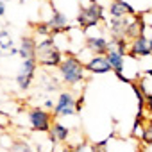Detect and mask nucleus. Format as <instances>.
I'll return each instance as SVG.
<instances>
[{
  "mask_svg": "<svg viewBox=\"0 0 152 152\" xmlns=\"http://www.w3.org/2000/svg\"><path fill=\"white\" fill-rule=\"evenodd\" d=\"M79 2H84V0H79Z\"/></svg>",
  "mask_w": 152,
  "mask_h": 152,
  "instance_id": "bb28decb",
  "label": "nucleus"
},
{
  "mask_svg": "<svg viewBox=\"0 0 152 152\" xmlns=\"http://www.w3.org/2000/svg\"><path fill=\"white\" fill-rule=\"evenodd\" d=\"M107 13H109V18H118V20L136 15L134 7L129 2H125V0H111V4L107 7Z\"/></svg>",
  "mask_w": 152,
  "mask_h": 152,
  "instance_id": "0eeeda50",
  "label": "nucleus"
},
{
  "mask_svg": "<svg viewBox=\"0 0 152 152\" xmlns=\"http://www.w3.org/2000/svg\"><path fill=\"white\" fill-rule=\"evenodd\" d=\"M111 138H113V134H109L106 140H102V141H97V143H91V152H109L107 150V143L111 141Z\"/></svg>",
  "mask_w": 152,
  "mask_h": 152,
  "instance_id": "a211bd4d",
  "label": "nucleus"
},
{
  "mask_svg": "<svg viewBox=\"0 0 152 152\" xmlns=\"http://www.w3.org/2000/svg\"><path fill=\"white\" fill-rule=\"evenodd\" d=\"M64 56H63V50L57 47L56 39L50 36V38H45L38 43V50H36V61L41 64V66H47V68H54L63 63Z\"/></svg>",
  "mask_w": 152,
  "mask_h": 152,
  "instance_id": "f03ea898",
  "label": "nucleus"
},
{
  "mask_svg": "<svg viewBox=\"0 0 152 152\" xmlns=\"http://www.w3.org/2000/svg\"><path fill=\"white\" fill-rule=\"evenodd\" d=\"M83 106H84V97H81V99H79L77 102H75V111H77V113H81Z\"/></svg>",
  "mask_w": 152,
  "mask_h": 152,
  "instance_id": "412c9836",
  "label": "nucleus"
},
{
  "mask_svg": "<svg viewBox=\"0 0 152 152\" xmlns=\"http://www.w3.org/2000/svg\"><path fill=\"white\" fill-rule=\"evenodd\" d=\"M48 136H50L52 141L63 143V141H66V140L70 138V129H68L66 125H63L61 122H54V124H52V129H50V132H48Z\"/></svg>",
  "mask_w": 152,
  "mask_h": 152,
  "instance_id": "4468645a",
  "label": "nucleus"
},
{
  "mask_svg": "<svg viewBox=\"0 0 152 152\" xmlns=\"http://www.w3.org/2000/svg\"><path fill=\"white\" fill-rule=\"evenodd\" d=\"M84 150V140L81 141V143H77L75 147H68V148H64V152H83Z\"/></svg>",
  "mask_w": 152,
  "mask_h": 152,
  "instance_id": "aec40b11",
  "label": "nucleus"
},
{
  "mask_svg": "<svg viewBox=\"0 0 152 152\" xmlns=\"http://www.w3.org/2000/svg\"><path fill=\"white\" fill-rule=\"evenodd\" d=\"M141 141H143V143H147V145H152V118L145 120V124H143Z\"/></svg>",
  "mask_w": 152,
  "mask_h": 152,
  "instance_id": "dca6fc26",
  "label": "nucleus"
},
{
  "mask_svg": "<svg viewBox=\"0 0 152 152\" xmlns=\"http://www.w3.org/2000/svg\"><path fill=\"white\" fill-rule=\"evenodd\" d=\"M106 57H107V61H109V64H111V70H113L116 75L124 72V64H125V56H124V54H120L118 50L111 48V50L106 54Z\"/></svg>",
  "mask_w": 152,
  "mask_h": 152,
  "instance_id": "ddd939ff",
  "label": "nucleus"
},
{
  "mask_svg": "<svg viewBox=\"0 0 152 152\" xmlns=\"http://www.w3.org/2000/svg\"><path fill=\"white\" fill-rule=\"evenodd\" d=\"M86 47L95 56H104V54H107L111 50V43L104 36H90V38H86Z\"/></svg>",
  "mask_w": 152,
  "mask_h": 152,
  "instance_id": "9d476101",
  "label": "nucleus"
},
{
  "mask_svg": "<svg viewBox=\"0 0 152 152\" xmlns=\"http://www.w3.org/2000/svg\"><path fill=\"white\" fill-rule=\"evenodd\" d=\"M129 56H131V57H136V59L152 56V50H150V47H148V38H147L145 34L134 38V39L131 41V45H129Z\"/></svg>",
  "mask_w": 152,
  "mask_h": 152,
  "instance_id": "6e6552de",
  "label": "nucleus"
},
{
  "mask_svg": "<svg viewBox=\"0 0 152 152\" xmlns=\"http://www.w3.org/2000/svg\"><path fill=\"white\" fill-rule=\"evenodd\" d=\"M43 106H45V107H47V109H54V107H56V106H54V100H52V99H47V100H45V104H43Z\"/></svg>",
  "mask_w": 152,
  "mask_h": 152,
  "instance_id": "4be33fe9",
  "label": "nucleus"
},
{
  "mask_svg": "<svg viewBox=\"0 0 152 152\" xmlns=\"http://www.w3.org/2000/svg\"><path fill=\"white\" fill-rule=\"evenodd\" d=\"M34 31L39 34V36H45V38H50L52 36V29L48 27V23H38L34 27Z\"/></svg>",
  "mask_w": 152,
  "mask_h": 152,
  "instance_id": "6ab92c4d",
  "label": "nucleus"
},
{
  "mask_svg": "<svg viewBox=\"0 0 152 152\" xmlns=\"http://www.w3.org/2000/svg\"><path fill=\"white\" fill-rule=\"evenodd\" d=\"M84 66H86V72L97 73V75L111 72V64H109V61H107L106 56H93L88 63H84Z\"/></svg>",
  "mask_w": 152,
  "mask_h": 152,
  "instance_id": "f8f14e48",
  "label": "nucleus"
},
{
  "mask_svg": "<svg viewBox=\"0 0 152 152\" xmlns=\"http://www.w3.org/2000/svg\"><path fill=\"white\" fill-rule=\"evenodd\" d=\"M9 152H34V150H32V147L25 140H16V141H13Z\"/></svg>",
  "mask_w": 152,
  "mask_h": 152,
  "instance_id": "f3484780",
  "label": "nucleus"
},
{
  "mask_svg": "<svg viewBox=\"0 0 152 152\" xmlns=\"http://www.w3.org/2000/svg\"><path fill=\"white\" fill-rule=\"evenodd\" d=\"M29 124L31 129L36 132H50L52 129V115L41 107H32L29 111Z\"/></svg>",
  "mask_w": 152,
  "mask_h": 152,
  "instance_id": "39448f33",
  "label": "nucleus"
},
{
  "mask_svg": "<svg viewBox=\"0 0 152 152\" xmlns=\"http://www.w3.org/2000/svg\"><path fill=\"white\" fill-rule=\"evenodd\" d=\"M36 50H38V41L32 36H23L22 43L18 47V56L22 57V61L36 59Z\"/></svg>",
  "mask_w": 152,
  "mask_h": 152,
  "instance_id": "9b49d317",
  "label": "nucleus"
},
{
  "mask_svg": "<svg viewBox=\"0 0 152 152\" xmlns=\"http://www.w3.org/2000/svg\"><path fill=\"white\" fill-rule=\"evenodd\" d=\"M2 115H4V113H2V111H0V116H2Z\"/></svg>",
  "mask_w": 152,
  "mask_h": 152,
  "instance_id": "a878e982",
  "label": "nucleus"
},
{
  "mask_svg": "<svg viewBox=\"0 0 152 152\" xmlns=\"http://www.w3.org/2000/svg\"><path fill=\"white\" fill-rule=\"evenodd\" d=\"M6 13V4H4V0H0V16H4Z\"/></svg>",
  "mask_w": 152,
  "mask_h": 152,
  "instance_id": "5701e85b",
  "label": "nucleus"
},
{
  "mask_svg": "<svg viewBox=\"0 0 152 152\" xmlns=\"http://www.w3.org/2000/svg\"><path fill=\"white\" fill-rule=\"evenodd\" d=\"M148 47H150V50H152V36L148 38Z\"/></svg>",
  "mask_w": 152,
  "mask_h": 152,
  "instance_id": "393cba45",
  "label": "nucleus"
},
{
  "mask_svg": "<svg viewBox=\"0 0 152 152\" xmlns=\"http://www.w3.org/2000/svg\"><path fill=\"white\" fill-rule=\"evenodd\" d=\"M102 20H104V7L97 2V0H91L90 6L81 7V11L77 15V25L83 31L91 29V27H97Z\"/></svg>",
  "mask_w": 152,
  "mask_h": 152,
  "instance_id": "7ed1b4c3",
  "label": "nucleus"
},
{
  "mask_svg": "<svg viewBox=\"0 0 152 152\" xmlns=\"http://www.w3.org/2000/svg\"><path fill=\"white\" fill-rule=\"evenodd\" d=\"M75 97L72 91H61L56 102V107L52 109L54 116H72L75 115Z\"/></svg>",
  "mask_w": 152,
  "mask_h": 152,
  "instance_id": "423d86ee",
  "label": "nucleus"
},
{
  "mask_svg": "<svg viewBox=\"0 0 152 152\" xmlns=\"http://www.w3.org/2000/svg\"><path fill=\"white\" fill-rule=\"evenodd\" d=\"M41 86H43V90L45 91H54V90H57L59 88V81L56 79V77H52V75H48V73H45L43 77H41Z\"/></svg>",
  "mask_w": 152,
  "mask_h": 152,
  "instance_id": "2eb2a0df",
  "label": "nucleus"
},
{
  "mask_svg": "<svg viewBox=\"0 0 152 152\" xmlns=\"http://www.w3.org/2000/svg\"><path fill=\"white\" fill-rule=\"evenodd\" d=\"M145 73H147V75H152V68H148V70H145Z\"/></svg>",
  "mask_w": 152,
  "mask_h": 152,
  "instance_id": "b1692460",
  "label": "nucleus"
},
{
  "mask_svg": "<svg viewBox=\"0 0 152 152\" xmlns=\"http://www.w3.org/2000/svg\"><path fill=\"white\" fill-rule=\"evenodd\" d=\"M16 54H18V48L15 47L11 32L2 29L0 31V57H13Z\"/></svg>",
  "mask_w": 152,
  "mask_h": 152,
  "instance_id": "1a4fd4ad",
  "label": "nucleus"
},
{
  "mask_svg": "<svg viewBox=\"0 0 152 152\" xmlns=\"http://www.w3.org/2000/svg\"><path fill=\"white\" fill-rule=\"evenodd\" d=\"M36 68H38V61L36 59H27V61H22L20 64V70L16 73V84L22 91L29 90L32 86V81H34V75H36Z\"/></svg>",
  "mask_w": 152,
  "mask_h": 152,
  "instance_id": "20e7f679",
  "label": "nucleus"
},
{
  "mask_svg": "<svg viewBox=\"0 0 152 152\" xmlns=\"http://www.w3.org/2000/svg\"><path fill=\"white\" fill-rule=\"evenodd\" d=\"M59 75L63 83L73 86L86 79V66L77 56H64L63 63L59 64Z\"/></svg>",
  "mask_w": 152,
  "mask_h": 152,
  "instance_id": "f257e3e1",
  "label": "nucleus"
}]
</instances>
